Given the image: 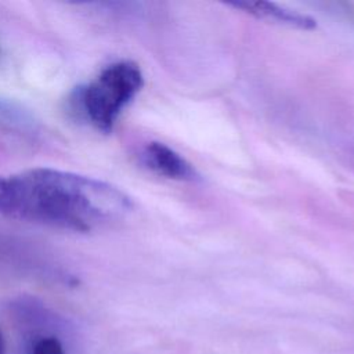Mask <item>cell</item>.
Returning a JSON list of instances; mask_svg holds the SVG:
<instances>
[{
    "mask_svg": "<svg viewBox=\"0 0 354 354\" xmlns=\"http://www.w3.org/2000/svg\"><path fill=\"white\" fill-rule=\"evenodd\" d=\"M133 207L118 187L53 167L0 176V214L59 230L88 232L123 218Z\"/></svg>",
    "mask_w": 354,
    "mask_h": 354,
    "instance_id": "6da1fadb",
    "label": "cell"
},
{
    "mask_svg": "<svg viewBox=\"0 0 354 354\" xmlns=\"http://www.w3.org/2000/svg\"><path fill=\"white\" fill-rule=\"evenodd\" d=\"M142 84V72L136 62L118 61L79 90V105L97 130L109 133L120 112L138 94Z\"/></svg>",
    "mask_w": 354,
    "mask_h": 354,
    "instance_id": "7a4b0ae2",
    "label": "cell"
},
{
    "mask_svg": "<svg viewBox=\"0 0 354 354\" xmlns=\"http://www.w3.org/2000/svg\"><path fill=\"white\" fill-rule=\"evenodd\" d=\"M141 162L151 171L166 178L194 181L199 177L185 158L163 142H148L141 151Z\"/></svg>",
    "mask_w": 354,
    "mask_h": 354,
    "instance_id": "3957f363",
    "label": "cell"
},
{
    "mask_svg": "<svg viewBox=\"0 0 354 354\" xmlns=\"http://www.w3.org/2000/svg\"><path fill=\"white\" fill-rule=\"evenodd\" d=\"M236 8H241L249 14H253L259 18H264L268 21H275L279 24H285L289 26L300 28V29H313L317 26L315 21L304 14L296 12L293 10L281 7L275 3L263 1V0H236L228 3Z\"/></svg>",
    "mask_w": 354,
    "mask_h": 354,
    "instance_id": "277c9868",
    "label": "cell"
},
{
    "mask_svg": "<svg viewBox=\"0 0 354 354\" xmlns=\"http://www.w3.org/2000/svg\"><path fill=\"white\" fill-rule=\"evenodd\" d=\"M28 354H65L62 343L51 335L35 336L28 348Z\"/></svg>",
    "mask_w": 354,
    "mask_h": 354,
    "instance_id": "5b68a950",
    "label": "cell"
},
{
    "mask_svg": "<svg viewBox=\"0 0 354 354\" xmlns=\"http://www.w3.org/2000/svg\"><path fill=\"white\" fill-rule=\"evenodd\" d=\"M6 351V346H4V339H3V335L0 332V354H4Z\"/></svg>",
    "mask_w": 354,
    "mask_h": 354,
    "instance_id": "8992f818",
    "label": "cell"
}]
</instances>
